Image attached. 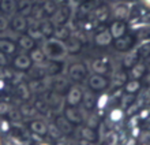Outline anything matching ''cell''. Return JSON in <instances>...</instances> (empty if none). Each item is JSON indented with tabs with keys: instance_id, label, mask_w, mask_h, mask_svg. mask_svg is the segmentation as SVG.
I'll return each instance as SVG.
<instances>
[{
	"instance_id": "obj_1",
	"label": "cell",
	"mask_w": 150,
	"mask_h": 145,
	"mask_svg": "<svg viewBox=\"0 0 150 145\" xmlns=\"http://www.w3.org/2000/svg\"><path fill=\"white\" fill-rule=\"evenodd\" d=\"M33 130L37 131V133H45V125L44 123H40V122H36V123H33Z\"/></svg>"
},
{
	"instance_id": "obj_2",
	"label": "cell",
	"mask_w": 150,
	"mask_h": 145,
	"mask_svg": "<svg viewBox=\"0 0 150 145\" xmlns=\"http://www.w3.org/2000/svg\"><path fill=\"white\" fill-rule=\"evenodd\" d=\"M120 118H122V112H120V111H115L113 114H112V119H113V121H119Z\"/></svg>"
},
{
	"instance_id": "obj_3",
	"label": "cell",
	"mask_w": 150,
	"mask_h": 145,
	"mask_svg": "<svg viewBox=\"0 0 150 145\" xmlns=\"http://www.w3.org/2000/svg\"><path fill=\"white\" fill-rule=\"evenodd\" d=\"M82 145H91V144H89V142H86V141H85V142H82Z\"/></svg>"
}]
</instances>
